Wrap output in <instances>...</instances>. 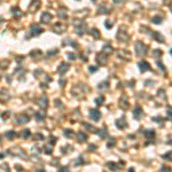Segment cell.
<instances>
[{
  "instance_id": "cell-1",
  "label": "cell",
  "mask_w": 172,
  "mask_h": 172,
  "mask_svg": "<svg viewBox=\"0 0 172 172\" xmlns=\"http://www.w3.org/2000/svg\"><path fill=\"white\" fill-rule=\"evenodd\" d=\"M43 32V29L39 25V24H32L30 28V31H29V36L27 37V38H30V37H34V36H38V34H40Z\"/></svg>"
},
{
  "instance_id": "cell-2",
  "label": "cell",
  "mask_w": 172,
  "mask_h": 172,
  "mask_svg": "<svg viewBox=\"0 0 172 172\" xmlns=\"http://www.w3.org/2000/svg\"><path fill=\"white\" fill-rule=\"evenodd\" d=\"M78 22H79V24H75V31H76L77 34L83 36L84 32H85V30H86V24L84 23L83 21H78Z\"/></svg>"
},
{
  "instance_id": "cell-3",
  "label": "cell",
  "mask_w": 172,
  "mask_h": 172,
  "mask_svg": "<svg viewBox=\"0 0 172 172\" xmlns=\"http://www.w3.org/2000/svg\"><path fill=\"white\" fill-rule=\"evenodd\" d=\"M39 7H40V1L39 0H32L30 6H29V8H28V11H29L30 13H34V12L38 11Z\"/></svg>"
},
{
  "instance_id": "cell-4",
  "label": "cell",
  "mask_w": 172,
  "mask_h": 172,
  "mask_svg": "<svg viewBox=\"0 0 172 172\" xmlns=\"http://www.w3.org/2000/svg\"><path fill=\"white\" fill-rule=\"evenodd\" d=\"M37 103H38V106H39L40 108L46 109V108H47V105H48V99H47V96H45V95L40 96V98L37 100Z\"/></svg>"
},
{
  "instance_id": "cell-5",
  "label": "cell",
  "mask_w": 172,
  "mask_h": 172,
  "mask_svg": "<svg viewBox=\"0 0 172 172\" xmlns=\"http://www.w3.org/2000/svg\"><path fill=\"white\" fill-rule=\"evenodd\" d=\"M30 121V117L27 116V115H20V116L16 117V119H15V123L18 124V125H22V124H25L28 122Z\"/></svg>"
},
{
  "instance_id": "cell-6",
  "label": "cell",
  "mask_w": 172,
  "mask_h": 172,
  "mask_svg": "<svg viewBox=\"0 0 172 172\" xmlns=\"http://www.w3.org/2000/svg\"><path fill=\"white\" fill-rule=\"evenodd\" d=\"M90 117L92 118L93 121L98 122L100 118H101V112H100L99 110H96V109H92V110L90 111Z\"/></svg>"
},
{
  "instance_id": "cell-7",
  "label": "cell",
  "mask_w": 172,
  "mask_h": 172,
  "mask_svg": "<svg viewBox=\"0 0 172 172\" xmlns=\"http://www.w3.org/2000/svg\"><path fill=\"white\" fill-rule=\"evenodd\" d=\"M137 54L138 55H145L146 54V51H147V47L143 45L142 43H138L137 44Z\"/></svg>"
},
{
  "instance_id": "cell-8",
  "label": "cell",
  "mask_w": 172,
  "mask_h": 172,
  "mask_svg": "<svg viewBox=\"0 0 172 172\" xmlns=\"http://www.w3.org/2000/svg\"><path fill=\"white\" fill-rule=\"evenodd\" d=\"M64 30H65V27H64V24H62V23H56L55 25L53 27V31L58 34H61Z\"/></svg>"
},
{
  "instance_id": "cell-9",
  "label": "cell",
  "mask_w": 172,
  "mask_h": 172,
  "mask_svg": "<svg viewBox=\"0 0 172 172\" xmlns=\"http://www.w3.org/2000/svg\"><path fill=\"white\" fill-rule=\"evenodd\" d=\"M68 69H69V64L62 62V63L59 65V68H58V72L61 74V75H63V74H65L68 71Z\"/></svg>"
},
{
  "instance_id": "cell-10",
  "label": "cell",
  "mask_w": 172,
  "mask_h": 172,
  "mask_svg": "<svg viewBox=\"0 0 172 172\" xmlns=\"http://www.w3.org/2000/svg\"><path fill=\"white\" fill-rule=\"evenodd\" d=\"M138 67H139L140 70L143 72V71H146L147 69L150 68V65H149V63H148V62H146V61H140L139 63H138Z\"/></svg>"
},
{
  "instance_id": "cell-11",
  "label": "cell",
  "mask_w": 172,
  "mask_h": 172,
  "mask_svg": "<svg viewBox=\"0 0 172 172\" xmlns=\"http://www.w3.org/2000/svg\"><path fill=\"white\" fill-rule=\"evenodd\" d=\"M51 20H52V15L49 13H43L41 17H40V21L43 23H48V22H51Z\"/></svg>"
},
{
  "instance_id": "cell-12",
  "label": "cell",
  "mask_w": 172,
  "mask_h": 172,
  "mask_svg": "<svg viewBox=\"0 0 172 172\" xmlns=\"http://www.w3.org/2000/svg\"><path fill=\"white\" fill-rule=\"evenodd\" d=\"M96 59H98L99 63H101V64H106V63H107V55H105V53L99 54L98 56H96Z\"/></svg>"
},
{
  "instance_id": "cell-13",
  "label": "cell",
  "mask_w": 172,
  "mask_h": 172,
  "mask_svg": "<svg viewBox=\"0 0 172 172\" xmlns=\"http://www.w3.org/2000/svg\"><path fill=\"white\" fill-rule=\"evenodd\" d=\"M58 15H59V17L60 18H63V20H65L68 16H67V9H64L63 7L60 8L58 11Z\"/></svg>"
},
{
  "instance_id": "cell-14",
  "label": "cell",
  "mask_w": 172,
  "mask_h": 172,
  "mask_svg": "<svg viewBox=\"0 0 172 172\" xmlns=\"http://www.w3.org/2000/svg\"><path fill=\"white\" fill-rule=\"evenodd\" d=\"M16 137H17V133L15 132V131H8V132H6V138L9 140H13Z\"/></svg>"
},
{
  "instance_id": "cell-15",
  "label": "cell",
  "mask_w": 172,
  "mask_h": 172,
  "mask_svg": "<svg viewBox=\"0 0 172 172\" xmlns=\"http://www.w3.org/2000/svg\"><path fill=\"white\" fill-rule=\"evenodd\" d=\"M77 140L79 142H83V141H86L87 140V135L84 132H79L77 134Z\"/></svg>"
},
{
  "instance_id": "cell-16",
  "label": "cell",
  "mask_w": 172,
  "mask_h": 172,
  "mask_svg": "<svg viewBox=\"0 0 172 172\" xmlns=\"http://www.w3.org/2000/svg\"><path fill=\"white\" fill-rule=\"evenodd\" d=\"M44 150H45V153H46L47 155H51L52 153H53V145H52L51 142H49V145H46V146H45Z\"/></svg>"
},
{
  "instance_id": "cell-17",
  "label": "cell",
  "mask_w": 172,
  "mask_h": 172,
  "mask_svg": "<svg viewBox=\"0 0 172 172\" xmlns=\"http://www.w3.org/2000/svg\"><path fill=\"white\" fill-rule=\"evenodd\" d=\"M116 124H117V126L119 127V129H125V126H126V123H125L124 117H123V118H121L119 121H117V122H116Z\"/></svg>"
},
{
  "instance_id": "cell-18",
  "label": "cell",
  "mask_w": 172,
  "mask_h": 172,
  "mask_svg": "<svg viewBox=\"0 0 172 172\" xmlns=\"http://www.w3.org/2000/svg\"><path fill=\"white\" fill-rule=\"evenodd\" d=\"M34 117H36V119L38 122H41V121L45 119V114H44V112H36Z\"/></svg>"
},
{
  "instance_id": "cell-19",
  "label": "cell",
  "mask_w": 172,
  "mask_h": 172,
  "mask_svg": "<svg viewBox=\"0 0 172 172\" xmlns=\"http://www.w3.org/2000/svg\"><path fill=\"white\" fill-rule=\"evenodd\" d=\"M63 133H64V135L67 137V138H72L74 134H75L72 130H69V129H65V130L63 131Z\"/></svg>"
},
{
  "instance_id": "cell-20",
  "label": "cell",
  "mask_w": 172,
  "mask_h": 172,
  "mask_svg": "<svg viewBox=\"0 0 172 172\" xmlns=\"http://www.w3.org/2000/svg\"><path fill=\"white\" fill-rule=\"evenodd\" d=\"M30 134H31V132H30V130H28V129L22 131V138H24V139H28V138H30Z\"/></svg>"
},
{
  "instance_id": "cell-21",
  "label": "cell",
  "mask_w": 172,
  "mask_h": 172,
  "mask_svg": "<svg viewBox=\"0 0 172 172\" xmlns=\"http://www.w3.org/2000/svg\"><path fill=\"white\" fill-rule=\"evenodd\" d=\"M12 11L14 12L15 17H21V16H22V12H21V11H20V9H18L17 7H14L13 9H12Z\"/></svg>"
},
{
  "instance_id": "cell-22",
  "label": "cell",
  "mask_w": 172,
  "mask_h": 172,
  "mask_svg": "<svg viewBox=\"0 0 172 172\" xmlns=\"http://www.w3.org/2000/svg\"><path fill=\"white\" fill-rule=\"evenodd\" d=\"M91 34H92V36L94 37L95 39L100 38V34H99V31H98V29H92V31H91Z\"/></svg>"
},
{
  "instance_id": "cell-23",
  "label": "cell",
  "mask_w": 172,
  "mask_h": 172,
  "mask_svg": "<svg viewBox=\"0 0 172 172\" xmlns=\"http://www.w3.org/2000/svg\"><path fill=\"white\" fill-rule=\"evenodd\" d=\"M31 56H32L33 59H36V56H37V58H39V56H41V52H40L39 49H38V51H32V52H31Z\"/></svg>"
},
{
  "instance_id": "cell-24",
  "label": "cell",
  "mask_w": 172,
  "mask_h": 172,
  "mask_svg": "<svg viewBox=\"0 0 172 172\" xmlns=\"http://www.w3.org/2000/svg\"><path fill=\"white\" fill-rule=\"evenodd\" d=\"M106 6L107 5H102L101 7L99 8V13H108L109 9H106Z\"/></svg>"
},
{
  "instance_id": "cell-25",
  "label": "cell",
  "mask_w": 172,
  "mask_h": 172,
  "mask_svg": "<svg viewBox=\"0 0 172 172\" xmlns=\"http://www.w3.org/2000/svg\"><path fill=\"white\" fill-rule=\"evenodd\" d=\"M103 101H105V98H103V96H99V98L95 100V103L99 106V105H102Z\"/></svg>"
},
{
  "instance_id": "cell-26",
  "label": "cell",
  "mask_w": 172,
  "mask_h": 172,
  "mask_svg": "<svg viewBox=\"0 0 172 172\" xmlns=\"http://www.w3.org/2000/svg\"><path fill=\"white\" fill-rule=\"evenodd\" d=\"M9 116H11V112H9V111H5L4 114L1 115V118H2V119H4V121H6V119H7V118H8Z\"/></svg>"
},
{
  "instance_id": "cell-27",
  "label": "cell",
  "mask_w": 172,
  "mask_h": 172,
  "mask_svg": "<svg viewBox=\"0 0 172 172\" xmlns=\"http://www.w3.org/2000/svg\"><path fill=\"white\" fill-rule=\"evenodd\" d=\"M155 38H156V39H158L159 41H163V37H162L158 32H155Z\"/></svg>"
},
{
  "instance_id": "cell-28",
  "label": "cell",
  "mask_w": 172,
  "mask_h": 172,
  "mask_svg": "<svg viewBox=\"0 0 172 172\" xmlns=\"http://www.w3.org/2000/svg\"><path fill=\"white\" fill-rule=\"evenodd\" d=\"M54 54H58V49H52V51H49L48 53H47V55L48 56H51V55H54Z\"/></svg>"
},
{
  "instance_id": "cell-29",
  "label": "cell",
  "mask_w": 172,
  "mask_h": 172,
  "mask_svg": "<svg viewBox=\"0 0 172 172\" xmlns=\"http://www.w3.org/2000/svg\"><path fill=\"white\" fill-rule=\"evenodd\" d=\"M108 168H109V169H111V170H117V166H116V165H115L114 163L108 164Z\"/></svg>"
},
{
  "instance_id": "cell-30",
  "label": "cell",
  "mask_w": 172,
  "mask_h": 172,
  "mask_svg": "<svg viewBox=\"0 0 172 172\" xmlns=\"http://www.w3.org/2000/svg\"><path fill=\"white\" fill-rule=\"evenodd\" d=\"M67 55H68V58L70 59V60H75V59H76V55L72 54V53H68Z\"/></svg>"
},
{
  "instance_id": "cell-31",
  "label": "cell",
  "mask_w": 172,
  "mask_h": 172,
  "mask_svg": "<svg viewBox=\"0 0 172 172\" xmlns=\"http://www.w3.org/2000/svg\"><path fill=\"white\" fill-rule=\"evenodd\" d=\"M111 27H112L111 22H109V21H106V28H107V29H109V28H111Z\"/></svg>"
},
{
  "instance_id": "cell-32",
  "label": "cell",
  "mask_w": 172,
  "mask_h": 172,
  "mask_svg": "<svg viewBox=\"0 0 172 172\" xmlns=\"http://www.w3.org/2000/svg\"><path fill=\"white\" fill-rule=\"evenodd\" d=\"M99 87H100V88H101V87H108V83L107 82H103L102 84H100Z\"/></svg>"
},
{
  "instance_id": "cell-33",
  "label": "cell",
  "mask_w": 172,
  "mask_h": 172,
  "mask_svg": "<svg viewBox=\"0 0 172 172\" xmlns=\"http://www.w3.org/2000/svg\"><path fill=\"white\" fill-rule=\"evenodd\" d=\"M161 21H162L161 17H155V18H153V22H156V23H159Z\"/></svg>"
},
{
  "instance_id": "cell-34",
  "label": "cell",
  "mask_w": 172,
  "mask_h": 172,
  "mask_svg": "<svg viewBox=\"0 0 172 172\" xmlns=\"http://www.w3.org/2000/svg\"><path fill=\"white\" fill-rule=\"evenodd\" d=\"M36 139H38V140H43V139H44V137H43L40 133H38V134L36 135Z\"/></svg>"
},
{
  "instance_id": "cell-35",
  "label": "cell",
  "mask_w": 172,
  "mask_h": 172,
  "mask_svg": "<svg viewBox=\"0 0 172 172\" xmlns=\"http://www.w3.org/2000/svg\"><path fill=\"white\" fill-rule=\"evenodd\" d=\"M168 115L172 118V108H169V109H168Z\"/></svg>"
},
{
  "instance_id": "cell-36",
  "label": "cell",
  "mask_w": 172,
  "mask_h": 172,
  "mask_svg": "<svg viewBox=\"0 0 172 172\" xmlns=\"http://www.w3.org/2000/svg\"><path fill=\"white\" fill-rule=\"evenodd\" d=\"M90 71H91V72H95V71H96V68H95V67H90Z\"/></svg>"
},
{
  "instance_id": "cell-37",
  "label": "cell",
  "mask_w": 172,
  "mask_h": 172,
  "mask_svg": "<svg viewBox=\"0 0 172 172\" xmlns=\"http://www.w3.org/2000/svg\"><path fill=\"white\" fill-rule=\"evenodd\" d=\"M64 84H65V80H64V79H62V78H61V80H60V85H61V86H63Z\"/></svg>"
},
{
  "instance_id": "cell-38",
  "label": "cell",
  "mask_w": 172,
  "mask_h": 172,
  "mask_svg": "<svg viewBox=\"0 0 172 172\" xmlns=\"http://www.w3.org/2000/svg\"><path fill=\"white\" fill-rule=\"evenodd\" d=\"M60 170H61V171H63V170H64V171H67V170H68V168H60Z\"/></svg>"
},
{
  "instance_id": "cell-39",
  "label": "cell",
  "mask_w": 172,
  "mask_h": 172,
  "mask_svg": "<svg viewBox=\"0 0 172 172\" xmlns=\"http://www.w3.org/2000/svg\"><path fill=\"white\" fill-rule=\"evenodd\" d=\"M90 149H95V146H90Z\"/></svg>"
},
{
  "instance_id": "cell-40",
  "label": "cell",
  "mask_w": 172,
  "mask_h": 172,
  "mask_svg": "<svg viewBox=\"0 0 172 172\" xmlns=\"http://www.w3.org/2000/svg\"><path fill=\"white\" fill-rule=\"evenodd\" d=\"M4 156H5L4 154H0V158H2V157H4Z\"/></svg>"
},
{
  "instance_id": "cell-41",
  "label": "cell",
  "mask_w": 172,
  "mask_h": 172,
  "mask_svg": "<svg viewBox=\"0 0 172 172\" xmlns=\"http://www.w3.org/2000/svg\"><path fill=\"white\" fill-rule=\"evenodd\" d=\"M92 1H96V0H92Z\"/></svg>"
},
{
  "instance_id": "cell-42",
  "label": "cell",
  "mask_w": 172,
  "mask_h": 172,
  "mask_svg": "<svg viewBox=\"0 0 172 172\" xmlns=\"http://www.w3.org/2000/svg\"><path fill=\"white\" fill-rule=\"evenodd\" d=\"M171 54H172V49H171Z\"/></svg>"
},
{
  "instance_id": "cell-43",
  "label": "cell",
  "mask_w": 172,
  "mask_h": 172,
  "mask_svg": "<svg viewBox=\"0 0 172 172\" xmlns=\"http://www.w3.org/2000/svg\"><path fill=\"white\" fill-rule=\"evenodd\" d=\"M0 141H1V138H0Z\"/></svg>"
}]
</instances>
